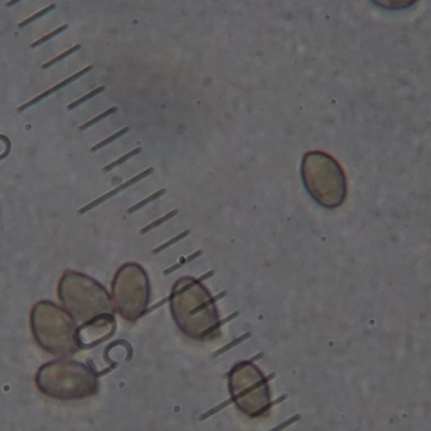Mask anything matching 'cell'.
Listing matches in <instances>:
<instances>
[{"label": "cell", "instance_id": "obj_1", "mask_svg": "<svg viewBox=\"0 0 431 431\" xmlns=\"http://www.w3.org/2000/svg\"><path fill=\"white\" fill-rule=\"evenodd\" d=\"M36 383L42 393L62 401L87 397L97 388L96 375L73 361H53L43 365L37 372Z\"/></svg>", "mask_w": 431, "mask_h": 431}, {"label": "cell", "instance_id": "obj_2", "mask_svg": "<svg viewBox=\"0 0 431 431\" xmlns=\"http://www.w3.org/2000/svg\"><path fill=\"white\" fill-rule=\"evenodd\" d=\"M303 181L313 199L325 208H335L344 202L347 182L339 163L320 151L305 154L303 159Z\"/></svg>", "mask_w": 431, "mask_h": 431}, {"label": "cell", "instance_id": "obj_3", "mask_svg": "<svg viewBox=\"0 0 431 431\" xmlns=\"http://www.w3.org/2000/svg\"><path fill=\"white\" fill-rule=\"evenodd\" d=\"M32 330L43 350L52 355L68 356L78 350L76 323L71 314L48 301L34 306L31 318Z\"/></svg>", "mask_w": 431, "mask_h": 431}, {"label": "cell", "instance_id": "obj_4", "mask_svg": "<svg viewBox=\"0 0 431 431\" xmlns=\"http://www.w3.org/2000/svg\"><path fill=\"white\" fill-rule=\"evenodd\" d=\"M92 68H94V67H92V66H87V67H84V68L79 69L78 72H76V73L72 74V76L67 77V78H64V79H62V81L59 82V83L54 84L53 87H51V89H48V90H47V91L42 92L41 95H38V96H36V97H34V99H32L31 101L26 102V104H24L23 106L19 107L18 111H24V110H27V109H28V107L33 106V105H36V104H38L39 101H42V100H44V99H46V97L51 96V95H53V94H56V92H58L59 90L64 89V87H66V86H68V84H71L72 82H74V81H76V79L81 78L82 76H84V74H86V73H89V72L91 71Z\"/></svg>", "mask_w": 431, "mask_h": 431}, {"label": "cell", "instance_id": "obj_5", "mask_svg": "<svg viewBox=\"0 0 431 431\" xmlns=\"http://www.w3.org/2000/svg\"><path fill=\"white\" fill-rule=\"evenodd\" d=\"M153 173H154V168H148V169H146V170L141 171L140 174H138V176H135V177H134V178L129 179V181H128V182H125V183L120 184V186L116 187L115 189H113V191H111V192H109V193H106V194H105V196H102L101 198L96 199V201H94V202H92V203H90L89 206L83 207V208H82L81 211H79V213H84V212H87V211H90V209L95 208V207L99 206L100 203H102V202L107 201V199L113 198V197H115L116 194L121 193V192H123L124 189L130 188L131 186H134V184L138 183L139 181H141V179H143V178H146V177L150 176V174H153Z\"/></svg>", "mask_w": 431, "mask_h": 431}, {"label": "cell", "instance_id": "obj_6", "mask_svg": "<svg viewBox=\"0 0 431 431\" xmlns=\"http://www.w3.org/2000/svg\"><path fill=\"white\" fill-rule=\"evenodd\" d=\"M371 2L386 11H405L415 6L418 0H371Z\"/></svg>", "mask_w": 431, "mask_h": 431}, {"label": "cell", "instance_id": "obj_7", "mask_svg": "<svg viewBox=\"0 0 431 431\" xmlns=\"http://www.w3.org/2000/svg\"><path fill=\"white\" fill-rule=\"evenodd\" d=\"M57 8V6L56 4H49V6H47V7H44L43 9H39L38 12H36V13L34 14H32L31 17H28V18H26V19H23V21L22 22H19L18 23V29H24L26 28V27H28L29 24H32V23H34V22H37L38 21V19H42L43 18V17H46L47 14L48 13H51V12H53L54 9Z\"/></svg>", "mask_w": 431, "mask_h": 431}, {"label": "cell", "instance_id": "obj_8", "mask_svg": "<svg viewBox=\"0 0 431 431\" xmlns=\"http://www.w3.org/2000/svg\"><path fill=\"white\" fill-rule=\"evenodd\" d=\"M68 27H69L68 24H62V26H59V27H57V28L52 29L51 32H48V33H47V34H44L43 37H41V38H38V39H36V41H34V42H32V43H31V48L32 49H36V48H38L39 46H42V44H44V43H47V42H48V41H51V39L56 38L57 36H59V34L63 33L64 31H67V29H68Z\"/></svg>", "mask_w": 431, "mask_h": 431}, {"label": "cell", "instance_id": "obj_9", "mask_svg": "<svg viewBox=\"0 0 431 431\" xmlns=\"http://www.w3.org/2000/svg\"><path fill=\"white\" fill-rule=\"evenodd\" d=\"M81 48H82L81 44H74V46H72L71 48L66 49V51H64V52L59 53L58 56L53 57V58H52V59H48V61H47V62H44V63L42 64V69L51 68V67H53L54 64H57V63H58V62H61V61H63V59H66L67 57L72 56V54L76 53V52L79 51V49H81Z\"/></svg>", "mask_w": 431, "mask_h": 431}, {"label": "cell", "instance_id": "obj_10", "mask_svg": "<svg viewBox=\"0 0 431 431\" xmlns=\"http://www.w3.org/2000/svg\"><path fill=\"white\" fill-rule=\"evenodd\" d=\"M178 212H179L178 209H173V211H170V212H169V213H166L165 216H163V217L158 218V220H156V221H154V222L149 223L148 226H145V227H144V228H141L140 233H141V235H145V233L150 232L151 230H154V228L159 227V226H161L164 222H166V221L171 220V218H173L174 216H177V214H178Z\"/></svg>", "mask_w": 431, "mask_h": 431}, {"label": "cell", "instance_id": "obj_11", "mask_svg": "<svg viewBox=\"0 0 431 431\" xmlns=\"http://www.w3.org/2000/svg\"><path fill=\"white\" fill-rule=\"evenodd\" d=\"M165 193H166V189H160V191H158V192H156V193H154V194H151V196H149L148 198L143 199V201H141V202H139V203H136L135 206L130 207V208L128 209V212H126V213H128V214H133L134 212H138L139 209L144 208V207H145L146 204L151 203V202L155 201V199L160 198V197H161V196H164V194H165Z\"/></svg>", "mask_w": 431, "mask_h": 431}, {"label": "cell", "instance_id": "obj_12", "mask_svg": "<svg viewBox=\"0 0 431 431\" xmlns=\"http://www.w3.org/2000/svg\"><path fill=\"white\" fill-rule=\"evenodd\" d=\"M189 233H191V231H189V230H186V231H184V232L179 233L178 236H176V237L170 238V240H169L168 242L161 243L160 246H158V247H156V248H154V250L151 251V252H153V255H158V253H160L161 251L166 250V248H169V247H170V246L176 245V243H178L179 241H182V240H183V238H186L187 236L189 235Z\"/></svg>", "mask_w": 431, "mask_h": 431}, {"label": "cell", "instance_id": "obj_13", "mask_svg": "<svg viewBox=\"0 0 431 431\" xmlns=\"http://www.w3.org/2000/svg\"><path fill=\"white\" fill-rule=\"evenodd\" d=\"M202 253H203V251L198 250V251H197V252L192 253V255L188 256V257H187V258L183 257L181 261H179L178 264H177V265H173V266H171V268H169V269H166V270H164L163 274H164V275H170L171 273H174V271H176V270L181 269L183 265H186V264L192 263V261H193V260H196V258L199 257V256H201Z\"/></svg>", "mask_w": 431, "mask_h": 431}, {"label": "cell", "instance_id": "obj_14", "mask_svg": "<svg viewBox=\"0 0 431 431\" xmlns=\"http://www.w3.org/2000/svg\"><path fill=\"white\" fill-rule=\"evenodd\" d=\"M141 150H143V149H141V148H136V149H134V150H131L130 153H128V154H126V155L121 156V158H119L118 160L113 161V163H111V164H109V165H107V166H105V168H104V171H110V170H113L114 168H116V166L121 165V164L125 163V161H128L129 159H131V158H133V156L138 155L139 153H141Z\"/></svg>", "mask_w": 431, "mask_h": 431}, {"label": "cell", "instance_id": "obj_15", "mask_svg": "<svg viewBox=\"0 0 431 431\" xmlns=\"http://www.w3.org/2000/svg\"><path fill=\"white\" fill-rule=\"evenodd\" d=\"M104 90H105V86H100V87H97V89L92 90L91 92H89V94H87V95L82 96L81 99L76 100V101L72 102L71 105H68V106H67V109H68V110H73V109H76L77 106L82 105V104H83V102L89 101V100H91L92 97H95V96H97V95H99V94H101V92L104 91Z\"/></svg>", "mask_w": 431, "mask_h": 431}, {"label": "cell", "instance_id": "obj_16", "mask_svg": "<svg viewBox=\"0 0 431 431\" xmlns=\"http://www.w3.org/2000/svg\"><path fill=\"white\" fill-rule=\"evenodd\" d=\"M129 131H130V128H124V129H121L120 131H118V133H115V134H114V135H111L110 138L105 139V140H102L101 143H99V144H97V145H95L94 148L91 149V151H97V150H100V149H102V148H104V146L109 145V144H111V143H113V141H115L116 139L121 138V136H123V135H125V134H128Z\"/></svg>", "mask_w": 431, "mask_h": 431}, {"label": "cell", "instance_id": "obj_17", "mask_svg": "<svg viewBox=\"0 0 431 431\" xmlns=\"http://www.w3.org/2000/svg\"><path fill=\"white\" fill-rule=\"evenodd\" d=\"M250 337H251V333H246V334H243V335H241V337H238L237 339H233L232 342L228 343L227 346H225V347H222V348H221V350H218L217 352H214L213 353V357H218V356L223 355V353L227 352V351H230V350H232V348L236 347V346L241 344V343H242L243 340L248 339V338H250Z\"/></svg>", "mask_w": 431, "mask_h": 431}, {"label": "cell", "instance_id": "obj_18", "mask_svg": "<svg viewBox=\"0 0 431 431\" xmlns=\"http://www.w3.org/2000/svg\"><path fill=\"white\" fill-rule=\"evenodd\" d=\"M116 111H118V107H116V106L110 107L109 110H106V111H105V113L100 114L99 116H96V118H94V119H92V120H90L89 123H86V124H84V125H82L81 128H79V130H84V129L90 128V126L95 125V124H97V123H99V121H101L102 119H106L107 116H110V115H113V114H115Z\"/></svg>", "mask_w": 431, "mask_h": 431}, {"label": "cell", "instance_id": "obj_19", "mask_svg": "<svg viewBox=\"0 0 431 431\" xmlns=\"http://www.w3.org/2000/svg\"><path fill=\"white\" fill-rule=\"evenodd\" d=\"M231 403H232V398H230V400H227V401H223L222 403H220V405L216 406V407L211 408V410H208V411H207V412L202 413V415L199 416V420L203 421V420H206V418L211 417L212 415H214V413H217L218 411L223 410V408L227 407V406H228V405H231Z\"/></svg>", "mask_w": 431, "mask_h": 431}, {"label": "cell", "instance_id": "obj_20", "mask_svg": "<svg viewBox=\"0 0 431 431\" xmlns=\"http://www.w3.org/2000/svg\"><path fill=\"white\" fill-rule=\"evenodd\" d=\"M299 418H300V415H295V416H293V417H290V418H289V420L284 421V422H281L280 425L275 426V427L271 428V430H269V431H283L284 428H285V427H288V426L293 425L294 422H296V421H298Z\"/></svg>", "mask_w": 431, "mask_h": 431}, {"label": "cell", "instance_id": "obj_21", "mask_svg": "<svg viewBox=\"0 0 431 431\" xmlns=\"http://www.w3.org/2000/svg\"><path fill=\"white\" fill-rule=\"evenodd\" d=\"M21 2H23V0H8L6 3L7 8H13L14 6H17V4H19Z\"/></svg>", "mask_w": 431, "mask_h": 431}, {"label": "cell", "instance_id": "obj_22", "mask_svg": "<svg viewBox=\"0 0 431 431\" xmlns=\"http://www.w3.org/2000/svg\"><path fill=\"white\" fill-rule=\"evenodd\" d=\"M212 275H214V271H209V273H208V274H206V275H203V276H202V278H201V279H199V280H198V281H203V280H206V279L211 278V276H212Z\"/></svg>", "mask_w": 431, "mask_h": 431}]
</instances>
